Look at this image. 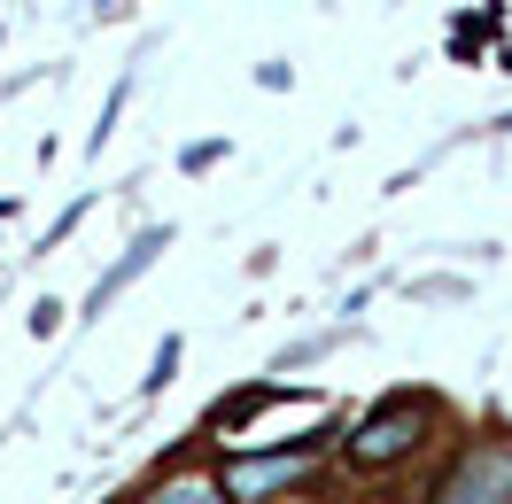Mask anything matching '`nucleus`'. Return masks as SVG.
<instances>
[{"instance_id": "nucleus-1", "label": "nucleus", "mask_w": 512, "mask_h": 504, "mask_svg": "<svg viewBox=\"0 0 512 504\" xmlns=\"http://www.w3.org/2000/svg\"><path fill=\"white\" fill-rule=\"evenodd\" d=\"M435 504H512V450H505V442H481V450H466V458L443 473Z\"/></svg>"}, {"instance_id": "nucleus-2", "label": "nucleus", "mask_w": 512, "mask_h": 504, "mask_svg": "<svg viewBox=\"0 0 512 504\" xmlns=\"http://www.w3.org/2000/svg\"><path fill=\"white\" fill-rule=\"evenodd\" d=\"M412 442H419V411L412 404H381L365 427H357L350 458H357V466H388V458H404Z\"/></svg>"}, {"instance_id": "nucleus-3", "label": "nucleus", "mask_w": 512, "mask_h": 504, "mask_svg": "<svg viewBox=\"0 0 512 504\" xmlns=\"http://www.w3.org/2000/svg\"><path fill=\"white\" fill-rule=\"evenodd\" d=\"M303 466H311V450H280V458H233V466H225V497H264V489L295 481Z\"/></svg>"}, {"instance_id": "nucleus-4", "label": "nucleus", "mask_w": 512, "mask_h": 504, "mask_svg": "<svg viewBox=\"0 0 512 504\" xmlns=\"http://www.w3.org/2000/svg\"><path fill=\"white\" fill-rule=\"evenodd\" d=\"M163 241H171V233H140V241H132V256H125V264H117V272H109V280L94 287V311H101V303H109V295H117V287L132 280V272H140V264H148V256L163 249Z\"/></svg>"}, {"instance_id": "nucleus-5", "label": "nucleus", "mask_w": 512, "mask_h": 504, "mask_svg": "<svg viewBox=\"0 0 512 504\" xmlns=\"http://www.w3.org/2000/svg\"><path fill=\"white\" fill-rule=\"evenodd\" d=\"M156 504H218V489H202V481H171Z\"/></svg>"}]
</instances>
